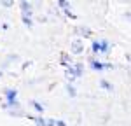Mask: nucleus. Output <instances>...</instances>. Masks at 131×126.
<instances>
[{
	"mask_svg": "<svg viewBox=\"0 0 131 126\" xmlns=\"http://www.w3.org/2000/svg\"><path fill=\"white\" fill-rule=\"evenodd\" d=\"M47 126H56V119H47Z\"/></svg>",
	"mask_w": 131,
	"mask_h": 126,
	"instance_id": "nucleus-20",
	"label": "nucleus"
},
{
	"mask_svg": "<svg viewBox=\"0 0 131 126\" xmlns=\"http://www.w3.org/2000/svg\"><path fill=\"white\" fill-rule=\"evenodd\" d=\"M63 12H65V16H67V18H70V19H77V16L72 12V9H67V10H63Z\"/></svg>",
	"mask_w": 131,
	"mask_h": 126,
	"instance_id": "nucleus-16",
	"label": "nucleus"
},
{
	"mask_svg": "<svg viewBox=\"0 0 131 126\" xmlns=\"http://www.w3.org/2000/svg\"><path fill=\"white\" fill-rule=\"evenodd\" d=\"M112 49L110 42L107 40V39H100V54H108Z\"/></svg>",
	"mask_w": 131,
	"mask_h": 126,
	"instance_id": "nucleus-7",
	"label": "nucleus"
},
{
	"mask_svg": "<svg viewBox=\"0 0 131 126\" xmlns=\"http://www.w3.org/2000/svg\"><path fill=\"white\" fill-rule=\"evenodd\" d=\"M115 68V65H112V63H105V70H114Z\"/></svg>",
	"mask_w": 131,
	"mask_h": 126,
	"instance_id": "nucleus-18",
	"label": "nucleus"
},
{
	"mask_svg": "<svg viewBox=\"0 0 131 126\" xmlns=\"http://www.w3.org/2000/svg\"><path fill=\"white\" fill-rule=\"evenodd\" d=\"M91 52H93V56H98L100 54V40L91 42Z\"/></svg>",
	"mask_w": 131,
	"mask_h": 126,
	"instance_id": "nucleus-11",
	"label": "nucleus"
},
{
	"mask_svg": "<svg viewBox=\"0 0 131 126\" xmlns=\"http://www.w3.org/2000/svg\"><path fill=\"white\" fill-rule=\"evenodd\" d=\"M126 60H128V61L131 63V54H126Z\"/></svg>",
	"mask_w": 131,
	"mask_h": 126,
	"instance_id": "nucleus-22",
	"label": "nucleus"
},
{
	"mask_svg": "<svg viewBox=\"0 0 131 126\" xmlns=\"http://www.w3.org/2000/svg\"><path fill=\"white\" fill-rule=\"evenodd\" d=\"M67 93H68V96H77V91H75V88H73V84H67Z\"/></svg>",
	"mask_w": 131,
	"mask_h": 126,
	"instance_id": "nucleus-14",
	"label": "nucleus"
},
{
	"mask_svg": "<svg viewBox=\"0 0 131 126\" xmlns=\"http://www.w3.org/2000/svg\"><path fill=\"white\" fill-rule=\"evenodd\" d=\"M0 5H2V7H12V5H14V2H10V0H2V2H0Z\"/></svg>",
	"mask_w": 131,
	"mask_h": 126,
	"instance_id": "nucleus-17",
	"label": "nucleus"
},
{
	"mask_svg": "<svg viewBox=\"0 0 131 126\" xmlns=\"http://www.w3.org/2000/svg\"><path fill=\"white\" fill-rule=\"evenodd\" d=\"M30 105L35 109V112H39V114L44 112V105H42L40 102H37V100H30Z\"/></svg>",
	"mask_w": 131,
	"mask_h": 126,
	"instance_id": "nucleus-10",
	"label": "nucleus"
},
{
	"mask_svg": "<svg viewBox=\"0 0 131 126\" xmlns=\"http://www.w3.org/2000/svg\"><path fill=\"white\" fill-rule=\"evenodd\" d=\"M56 5H58V7H61V10L72 9V5L68 4V2H67V0H58V2H56Z\"/></svg>",
	"mask_w": 131,
	"mask_h": 126,
	"instance_id": "nucleus-13",
	"label": "nucleus"
},
{
	"mask_svg": "<svg viewBox=\"0 0 131 126\" xmlns=\"http://www.w3.org/2000/svg\"><path fill=\"white\" fill-rule=\"evenodd\" d=\"M124 18H126V19H129V21H131V12H126V14H124Z\"/></svg>",
	"mask_w": 131,
	"mask_h": 126,
	"instance_id": "nucleus-21",
	"label": "nucleus"
},
{
	"mask_svg": "<svg viewBox=\"0 0 131 126\" xmlns=\"http://www.w3.org/2000/svg\"><path fill=\"white\" fill-rule=\"evenodd\" d=\"M56 126H68L65 121H61V119H56Z\"/></svg>",
	"mask_w": 131,
	"mask_h": 126,
	"instance_id": "nucleus-19",
	"label": "nucleus"
},
{
	"mask_svg": "<svg viewBox=\"0 0 131 126\" xmlns=\"http://www.w3.org/2000/svg\"><path fill=\"white\" fill-rule=\"evenodd\" d=\"M100 86L103 88V89H107V91H110V93L114 91V86H112V84L108 82L107 79H101V81H100Z\"/></svg>",
	"mask_w": 131,
	"mask_h": 126,
	"instance_id": "nucleus-12",
	"label": "nucleus"
},
{
	"mask_svg": "<svg viewBox=\"0 0 131 126\" xmlns=\"http://www.w3.org/2000/svg\"><path fill=\"white\" fill-rule=\"evenodd\" d=\"M18 100V91L14 88H5L4 89V102H14Z\"/></svg>",
	"mask_w": 131,
	"mask_h": 126,
	"instance_id": "nucleus-4",
	"label": "nucleus"
},
{
	"mask_svg": "<svg viewBox=\"0 0 131 126\" xmlns=\"http://www.w3.org/2000/svg\"><path fill=\"white\" fill-rule=\"evenodd\" d=\"M60 65H61V67H65V68L72 67V65H73V63H72V54H68V52H61V56H60Z\"/></svg>",
	"mask_w": 131,
	"mask_h": 126,
	"instance_id": "nucleus-5",
	"label": "nucleus"
},
{
	"mask_svg": "<svg viewBox=\"0 0 131 126\" xmlns=\"http://www.w3.org/2000/svg\"><path fill=\"white\" fill-rule=\"evenodd\" d=\"M73 68H75V75H77V79L84 75V63H73Z\"/></svg>",
	"mask_w": 131,
	"mask_h": 126,
	"instance_id": "nucleus-9",
	"label": "nucleus"
},
{
	"mask_svg": "<svg viewBox=\"0 0 131 126\" xmlns=\"http://www.w3.org/2000/svg\"><path fill=\"white\" fill-rule=\"evenodd\" d=\"M0 77H2V72H0Z\"/></svg>",
	"mask_w": 131,
	"mask_h": 126,
	"instance_id": "nucleus-23",
	"label": "nucleus"
},
{
	"mask_svg": "<svg viewBox=\"0 0 131 126\" xmlns=\"http://www.w3.org/2000/svg\"><path fill=\"white\" fill-rule=\"evenodd\" d=\"M21 21H23V25L28 26V28L33 26V19H31V18H25V16H21Z\"/></svg>",
	"mask_w": 131,
	"mask_h": 126,
	"instance_id": "nucleus-15",
	"label": "nucleus"
},
{
	"mask_svg": "<svg viewBox=\"0 0 131 126\" xmlns=\"http://www.w3.org/2000/svg\"><path fill=\"white\" fill-rule=\"evenodd\" d=\"M28 119L33 121L37 126H47V119H44L42 116H35V117H33V116H28Z\"/></svg>",
	"mask_w": 131,
	"mask_h": 126,
	"instance_id": "nucleus-8",
	"label": "nucleus"
},
{
	"mask_svg": "<svg viewBox=\"0 0 131 126\" xmlns=\"http://www.w3.org/2000/svg\"><path fill=\"white\" fill-rule=\"evenodd\" d=\"M19 7H21V16H25V18H31V16H33V4H31V2L21 0Z\"/></svg>",
	"mask_w": 131,
	"mask_h": 126,
	"instance_id": "nucleus-1",
	"label": "nucleus"
},
{
	"mask_svg": "<svg viewBox=\"0 0 131 126\" xmlns=\"http://www.w3.org/2000/svg\"><path fill=\"white\" fill-rule=\"evenodd\" d=\"M88 63H89V67L93 70H96V72H101V70H105V63L100 61V60H96L94 56H89L88 58Z\"/></svg>",
	"mask_w": 131,
	"mask_h": 126,
	"instance_id": "nucleus-3",
	"label": "nucleus"
},
{
	"mask_svg": "<svg viewBox=\"0 0 131 126\" xmlns=\"http://www.w3.org/2000/svg\"><path fill=\"white\" fill-rule=\"evenodd\" d=\"M75 33H77L79 37H84V39L93 37V32H91V28H88V26H77V28H75Z\"/></svg>",
	"mask_w": 131,
	"mask_h": 126,
	"instance_id": "nucleus-6",
	"label": "nucleus"
},
{
	"mask_svg": "<svg viewBox=\"0 0 131 126\" xmlns=\"http://www.w3.org/2000/svg\"><path fill=\"white\" fill-rule=\"evenodd\" d=\"M70 51H72V54H82V52H84V40H82V39H75V40H72Z\"/></svg>",
	"mask_w": 131,
	"mask_h": 126,
	"instance_id": "nucleus-2",
	"label": "nucleus"
}]
</instances>
